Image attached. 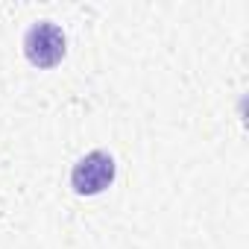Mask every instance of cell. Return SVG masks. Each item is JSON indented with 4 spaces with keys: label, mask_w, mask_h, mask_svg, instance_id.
Segmentation results:
<instances>
[{
    "label": "cell",
    "mask_w": 249,
    "mask_h": 249,
    "mask_svg": "<svg viewBox=\"0 0 249 249\" xmlns=\"http://www.w3.org/2000/svg\"><path fill=\"white\" fill-rule=\"evenodd\" d=\"M65 50H68L65 33L53 21H38L24 36V56L36 68H44V71L47 68H56L65 59Z\"/></svg>",
    "instance_id": "obj_1"
},
{
    "label": "cell",
    "mask_w": 249,
    "mask_h": 249,
    "mask_svg": "<svg viewBox=\"0 0 249 249\" xmlns=\"http://www.w3.org/2000/svg\"><path fill=\"white\" fill-rule=\"evenodd\" d=\"M114 173H117L114 159L108 153H103V150H91L88 156H82L73 164L71 185H73V191L79 196H97L114 182Z\"/></svg>",
    "instance_id": "obj_2"
}]
</instances>
